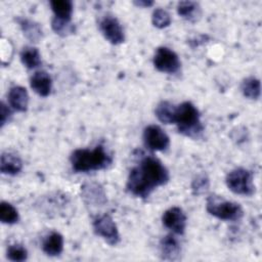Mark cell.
Instances as JSON below:
<instances>
[{"label":"cell","instance_id":"obj_11","mask_svg":"<svg viewBox=\"0 0 262 262\" xmlns=\"http://www.w3.org/2000/svg\"><path fill=\"white\" fill-rule=\"evenodd\" d=\"M81 195L86 206L91 208L103 206L107 202L103 187L97 182H88L81 186Z\"/></svg>","mask_w":262,"mask_h":262},{"label":"cell","instance_id":"obj_5","mask_svg":"<svg viewBox=\"0 0 262 262\" xmlns=\"http://www.w3.org/2000/svg\"><path fill=\"white\" fill-rule=\"evenodd\" d=\"M225 183L228 189L235 194L251 196L255 193L253 174L246 168L238 167L229 171L225 177Z\"/></svg>","mask_w":262,"mask_h":262},{"label":"cell","instance_id":"obj_12","mask_svg":"<svg viewBox=\"0 0 262 262\" xmlns=\"http://www.w3.org/2000/svg\"><path fill=\"white\" fill-rule=\"evenodd\" d=\"M161 258L167 261L179 260L181 254V246L174 233L167 234L160 241Z\"/></svg>","mask_w":262,"mask_h":262},{"label":"cell","instance_id":"obj_18","mask_svg":"<svg viewBox=\"0 0 262 262\" xmlns=\"http://www.w3.org/2000/svg\"><path fill=\"white\" fill-rule=\"evenodd\" d=\"M177 13L180 15L182 18L194 23L200 19L202 15V9L201 6L198 2L194 1H180L177 4Z\"/></svg>","mask_w":262,"mask_h":262},{"label":"cell","instance_id":"obj_1","mask_svg":"<svg viewBox=\"0 0 262 262\" xmlns=\"http://www.w3.org/2000/svg\"><path fill=\"white\" fill-rule=\"evenodd\" d=\"M170 179L169 171L156 157L144 156L128 175L126 188L134 196L146 199L157 187Z\"/></svg>","mask_w":262,"mask_h":262},{"label":"cell","instance_id":"obj_16","mask_svg":"<svg viewBox=\"0 0 262 262\" xmlns=\"http://www.w3.org/2000/svg\"><path fill=\"white\" fill-rule=\"evenodd\" d=\"M16 21L24 34V36L32 43H38L43 37V31L41 26L30 18L17 17Z\"/></svg>","mask_w":262,"mask_h":262},{"label":"cell","instance_id":"obj_25","mask_svg":"<svg viewBox=\"0 0 262 262\" xmlns=\"http://www.w3.org/2000/svg\"><path fill=\"white\" fill-rule=\"evenodd\" d=\"M151 23L154 27L158 29L167 28L171 24V15L164 8H161V7L156 8L151 14Z\"/></svg>","mask_w":262,"mask_h":262},{"label":"cell","instance_id":"obj_13","mask_svg":"<svg viewBox=\"0 0 262 262\" xmlns=\"http://www.w3.org/2000/svg\"><path fill=\"white\" fill-rule=\"evenodd\" d=\"M31 88L41 97H47L52 88V80L46 71L35 72L30 79Z\"/></svg>","mask_w":262,"mask_h":262},{"label":"cell","instance_id":"obj_22","mask_svg":"<svg viewBox=\"0 0 262 262\" xmlns=\"http://www.w3.org/2000/svg\"><path fill=\"white\" fill-rule=\"evenodd\" d=\"M54 16L61 19L72 20L73 2L70 0H51L49 2Z\"/></svg>","mask_w":262,"mask_h":262},{"label":"cell","instance_id":"obj_4","mask_svg":"<svg viewBox=\"0 0 262 262\" xmlns=\"http://www.w3.org/2000/svg\"><path fill=\"white\" fill-rule=\"evenodd\" d=\"M206 210L211 216L224 221H237L244 216V210L238 203L218 194H210L207 198Z\"/></svg>","mask_w":262,"mask_h":262},{"label":"cell","instance_id":"obj_24","mask_svg":"<svg viewBox=\"0 0 262 262\" xmlns=\"http://www.w3.org/2000/svg\"><path fill=\"white\" fill-rule=\"evenodd\" d=\"M0 220L4 224H14L19 220L16 208L8 202L2 201L0 204Z\"/></svg>","mask_w":262,"mask_h":262},{"label":"cell","instance_id":"obj_21","mask_svg":"<svg viewBox=\"0 0 262 262\" xmlns=\"http://www.w3.org/2000/svg\"><path fill=\"white\" fill-rule=\"evenodd\" d=\"M21 63L29 70L38 68L41 64V54L36 47L25 46L19 54Z\"/></svg>","mask_w":262,"mask_h":262},{"label":"cell","instance_id":"obj_14","mask_svg":"<svg viewBox=\"0 0 262 262\" xmlns=\"http://www.w3.org/2000/svg\"><path fill=\"white\" fill-rule=\"evenodd\" d=\"M8 103L16 112L25 113L29 105V94L25 87L13 86L9 89L7 94Z\"/></svg>","mask_w":262,"mask_h":262},{"label":"cell","instance_id":"obj_15","mask_svg":"<svg viewBox=\"0 0 262 262\" xmlns=\"http://www.w3.org/2000/svg\"><path fill=\"white\" fill-rule=\"evenodd\" d=\"M23 169V161L12 151H4L0 157V171L6 175H16Z\"/></svg>","mask_w":262,"mask_h":262},{"label":"cell","instance_id":"obj_10","mask_svg":"<svg viewBox=\"0 0 262 262\" xmlns=\"http://www.w3.org/2000/svg\"><path fill=\"white\" fill-rule=\"evenodd\" d=\"M163 225L172 233L181 235L186 228V215L180 207H171L162 215Z\"/></svg>","mask_w":262,"mask_h":262},{"label":"cell","instance_id":"obj_20","mask_svg":"<svg viewBox=\"0 0 262 262\" xmlns=\"http://www.w3.org/2000/svg\"><path fill=\"white\" fill-rule=\"evenodd\" d=\"M241 90L245 97L252 100H257L261 95V83L256 77H248L243 80L241 84Z\"/></svg>","mask_w":262,"mask_h":262},{"label":"cell","instance_id":"obj_27","mask_svg":"<svg viewBox=\"0 0 262 262\" xmlns=\"http://www.w3.org/2000/svg\"><path fill=\"white\" fill-rule=\"evenodd\" d=\"M6 257L10 261L21 262L28 259V251L20 244H13L7 248Z\"/></svg>","mask_w":262,"mask_h":262},{"label":"cell","instance_id":"obj_23","mask_svg":"<svg viewBox=\"0 0 262 262\" xmlns=\"http://www.w3.org/2000/svg\"><path fill=\"white\" fill-rule=\"evenodd\" d=\"M51 29L55 34L61 37L70 36L76 32L75 24H73L72 20L61 19L55 16H53L51 19Z\"/></svg>","mask_w":262,"mask_h":262},{"label":"cell","instance_id":"obj_2","mask_svg":"<svg viewBox=\"0 0 262 262\" xmlns=\"http://www.w3.org/2000/svg\"><path fill=\"white\" fill-rule=\"evenodd\" d=\"M70 163L74 172L87 173L106 169L113 163V158L104 146L99 144L93 149H75L70 156Z\"/></svg>","mask_w":262,"mask_h":262},{"label":"cell","instance_id":"obj_3","mask_svg":"<svg viewBox=\"0 0 262 262\" xmlns=\"http://www.w3.org/2000/svg\"><path fill=\"white\" fill-rule=\"evenodd\" d=\"M174 124L179 133L191 138L199 137L204 131L201 114L190 101H183L176 105Z\"/></svg>","mask_w":262,"mask_h":262},{"label":"cell","instance_id":"obj_28","mask_svg":"<svg viewBox=\"0 0 262 262\" xmlns=\"http://www.w3.org/2000/svg\"><path fill=\"white\" fill-rule=\"evenodd\" d=\"M12 55V46L9 42V40H6L2 38L1 41V60L3 64H6L9 62V59Z\"/></svg>","mask_w":262,"mask_h":262},{"label":"cell","instance_id":"obj_26","mask_svg":"<svg viewBox=\"0 0 262 262\" xmlns=\"http://www.w3.org/2000/svg\"><path fill=\"white\" fill-rule=\"evenodd\" d=\"M191 191L194 195H201L204 194L209 190L210 187V179L207 176V174L202 173L196 175L192 181H191Z\"/></svg>","mask_w":262,"mask_h":262},{"label":"cell","instance_id":"obj_6","mask_svg":"<svg viewBox=\"0 0 262 262\" xmlns=\"http://www.w3.org/2000/svg\"><path fill=\"white\" fill-rule=\"evenodd\" d=\"M92 227L95 234L100 236L108 245L116 246L120 243V232L111 215L102 214L95 216L92 221Z\"/></svg>","mask_w":262,"mask_h":262},{"label":"cell","instance_id":"obj_7","mask_svg":"<svg viewBox=\"0 0 262 262\" xmlns=\"http://www.w3.org/2000/svg\"><path fill=\"white\" fill-rule=\"evenodd\" d=\"M152 62L159 72L166 74H176L181 68V62L177 53L166 46L157 48Z\"/></svg>","mask_w":262,"mask_h":262},{"label":"cell","instance_id":"obj_17","mask_svg":"<svg viewBox=\"0 0 262 262\" xmlns=\"http://www.w3.org/2000/svg\"><path fill=\"white\" fill-rule=\"evenodd\" d=\"M42 251L50 257L60 255L63 251V236L57 231L50 232L42 242Z\"/></svg>","mask_w":262,"mask_h":262},{"label":"cell","instance_id":"obj_8","mask_svg":"<svg viewBox=\"0 0 262 262\" xmlns=\"http://www.w3.org/2000/svg\"><path fill=\"white\" fill-rule=\"evenodd\" d=\"M142 139L145 147L152 151L166 150L170 145L168 134L158 125H148L145 127Z\"/></svg>","mask_w":262,"mask_h":262},{"label":"cell","instance_id":"obj_29","mask_svg":"<svg viewBox=\"0 0 262 262\" xmlns=\"http://www.w3.org/2000/svg\"><path fill=\"white\" fill-rule=\"evenodd\" d=\"M11 116H12V113H11V110L8 107V105H6L4 102H1V104H0V126H1V128L7 122H9Z\"/></svg>","mask_w":262,"mask_h":262},{"label":"cell","instance_id":"obj_30","mask_svg":"<svg viewBox=\"0 0 262 262\" xmlns=\"http://www.w3.org/2000/svg\"><path fill=\"white\" fill-rule=\"evenodd\" d=\"M133 4L137 7H150L154 5V1L151 0H135L133 1Z\"/></svg>","mask_w":262,"mask_h":262},{"label":"cell","instance_id":"obj_19","mask_svg":"<svg viewBox=\"0 0 262 262\" xmlns=\"http://www.w3.org/2000/svg\"><path fill=\"white\" fill-rule=\"evenodd\" d=\"M175 112H176V105L168 100H162L160 101L155 110L156 117L158 120L166 125L174 124L175 119Z\"/></svg>","mask_w":262,"mask_h":262},{"label":"cell","instance_id":"obj_9","mask_svg":"<svg viewBox=\"0 0 262 262\" xmlns=\"http://www.w3.org/2000/svg\"><path fill=\"white\" fill-rule=\"evenodd\" d=\"M99 30L106 41L113 45L122 44L125 41V33L119 19L111 14L104 15L99 20Z\"/></svg>","mask_w":262,"mask_h":262}]
</instances>
